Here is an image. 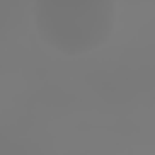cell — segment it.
<instances>
[{
  "label": "cell",
  "mask_w": 155,
  "mask_h": 155,
  "mask_svg": "<svg viewBox=\"0 0 155 155\" xmlns=\"http://www.w3.org/2000/svg\"><path fill=\"white\" fill-rule=\"evenodd\" d=\"M114 0H36L34 24L39 36L63 56H85L114 31Z\"/></svg>",
  "instance_id": "1"
}]
</instances>
